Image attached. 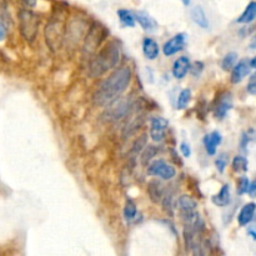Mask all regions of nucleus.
<instances>
[{
  "mask_svg": "<svg viewBox=\"0 0 256 256\" xmlns=\"http://www.w3.org/2000/svg\"><path fill=\"white\" fill-rule=\"evenodd\" d=\"M131 80V70L129 66H121L114 71L99 85L94 94V103L96 105H106L128 89Z\"/></svg>",
  "mask_w": 256,
  "mask_h": 256,
  "instance_id": "f257e3e1",
  "label": "nucleus"
},
{
  "mask_svg": "<svg viewBox=\"0 0 256 256\" xmlns=\"http://www.w3.org/2000/svg\"><path fill=\"white\" fill-rule=\"evenodd\" d=\"M119 61H120V49L116 44H109L91 60L89 65V74L91 78H96L108 71L109 69L118 65Z\"/></svg>",
  "mask_w": 256,
  "mask_h": 256,
  "instance_id": "f03ea898",
  "label": "nucleus"
},
{
  "mask_svg": "<svg viewBox=\"0 0 256 256\" xmlns=\"http://www.w3.org/2000/svg\"><path fill=\"white\" fill-rule=\"evenodd\" d=\"M39 24L40 19L35 13L30 10L19 11V29L23 38L29 43H33L38 36Z\"/></svg>",
  "mask_w": 256,
  "mask_h": 256,
  "instance_id": "7ed1b4c3",
  "label": "nucleus"
},
{
  "mask_svg": "<svg viewBox=\"0 0 256 256\" xmlns=\"http://www.w3.org/2000/svg\"><path fill=\"white\" fill-rule=\"evenodd\" d=\"M129 109H130V100L124 96H118L113 101H110L104 113V118L108 121H116L124 118L129 113Z\"/></svg>",
  "mask_w": 256,
  "mask_h": 256,
  "instance_id": "20e7f679",
  "label": "nucleus"
},
{
  "mask_svg": "<svg viewBox=\"0 0 256 256\" xmlns=\"http://www.w3.org/2000/svg\"><path fill=\"white\" fill-rule=\"evenodd\" d=\"M148 174L159 176L163 180H170L176 175V170L171 164L166 163L163 159H158V160H154L153 163L149 164Z\"/></svg>",
  "mask_w": 256,
  "mask_h": 256,
  "instance_id": "39448f33",
  "label": "nucleus"
},
{
  "mask_svg": "<svg viewBox=\"0 0 256 256\" xmlns=\"http://www.w3.org/2000/svg\"><path fill=\"white\" fill-rule=\"evenodd\" d=\"M169 126V121L163 116H155L151 119L150 123V138L151 140L159 143L165 138L166 129Z\"/></svg>",
  "mask_w": 256,
  "mask_h": 256,
  "instance_id": "423d86ee",
  "label": "nucleus"
},
{
  "mask_svg": "<svg viewBox=\"0 0 256 256\" xmlns=\"http://www.w3.org/2000/svg\"><path fill=\"white\" fill-rule=\"evenodd\" d=\"M186 41V35L184 33L176 34L175 36H173L171 39H169L163 46V51L166 56H171L174 54L179 53L180 50H183L184 45H185Z\"/></svg>",
  "mask_w": 256,
  "mask_h": 256,
  "instance_id": "0eeeda50",
  "label": "nucleus"
},
{
  "mask_svg": "<svg viewBox=\"0 0 256 256\" xmlns=\"http://www.w3.org/2000/svg\"><path fill=\"white\" fill-rule=\"evenodd\" d=\"M250 61L248 59H241L239 63L235 64V66L231 70V83L239 84L249 75L250 73Z\"/></svg>",
  "mask_w": 256,
  "mask_h": 256,
  "instance_id": "6e6552de",
  "label": "nucleus"
},
{
  "mask_svg": "<svg viewBox=\"0 0 256 256\" xmlns=\"http://www.w3.org/2000/svg\"><path fill=\"white\" fill-rule=\"evenodd\" d=\"M233 108V99L230 93H225L219 98L218 104L215 106V116L218 119H224L228 114V111Z\"/></svg>",
  "mask_w": 256,
  "mask_h": 256,
  "instance_id": "1a4fd4ad",
  "label": "nucleus"
},
{
  "mask_svg": "<svg viewBox=\"0 0 256 256\" xmlns=\"http://www.w3.org/2000/svg\"><path fill=\"white\" fill-rule=\"evenodd\" d=\"M204 146H205V150L209 155H215L216 149L220 145L221 141H223V136L219 131H211L210 134L205 135L204 138Z\"/></svg>",
  "mask_w": 256,
  "mask_h": 256,
  "instance_id": "9d476101",
  "label": "nucleus"
},
{
  "mask_svg": "<svg viewBox=\"0 0 256 256\" xmlns=\"http://www.w3.org/2000/svg\"><path fill=\"white\" fill-rule=\"evenodd\" d=\"M256 211V204L255 203H248L241 208L240 213L238 215V223L240 226H246L253 221L254 216H255Z\"/></svg>",
  "mask_w": 256,
  "mask_h": 256,
  "instance_id": "9b49d317",
  "label": "nucleus"
},
{
  "mask_svg": "<svg viewBox=\"0 0 256 256\" xmlns=\"http://www.w3.org/2000/svg\"><path fill=\"white\" fill-rule=\"evenodd\" d=\"M191 64L188 56H180L175 60L173 65V75L175 79H183L190 70Z\"/></svg>",
  "mask_w": 256,
  "mask_h": 256,
  "instance_id": "f8f14e48",
  "label": "nucleus"
},
{
  "mask_svg": "<svg viewBox=\"0 0 256 256\" xmlns=\"http://www.w3.org/2000/svg\"><path fill=\"white\" fill-rule=\"evenodd\" d=\"M135 18H136V21L140 24L141 28H143L145 31H148V33H154V31L158 29V24H156V21L154 20L151 16H149L148 14L144 13V11H139V13H136Z\"/></svg>",
  "mask_w": 256,
  "mask_h": 256,
  "instance_id": "ddd939ff",
  "label": "nucleus"
},
{
  "mask_svg": "<svg viewBox=\"0 0 256 256\" xmlns=\"http://www.w3.org/2000/svg\"><path fill=\"white\" fill-rule=\"evenodd\" d=\"M231 200V194H230V186L228 184L223 185V188L220 189L216 195L213 196V203L215 204L216 206H220V208H225L230 204Z\"/></svg>",
  "mask_w": 256,
  "mask_h": 256,
  "instance_id": "4468645a",
  "label": "nucleus"
},
{
  "mask_svg": "<svg viewBox=\"0 0 256 256\" xmlns=\"http://www.w3.org/2000/svg\"><path fill=\"white\" fill-rule=\"evenodd\" d=\"M143 51L144 55L149 59V60H154L159 56V45L154 39L151 38H145L143 41Z\"/></svg>",
  "mask_w": 256,
  "mask_h": 256,
  "instance_id": "2eb2a0df",
  "label": "nucleus"
},
{
  "mask_svg": "<svg viewBox=\"0 0 256 256\" xmlns=\"http://www.w3.org/2000/svg\"><path fill=\"white\" fill-rule=\"evenodd\" d=\"M178 206H179V210H180V214L181 215H184V214H189V213H193V211H196L198 203H196L191 196L181 195L178 200Z\"/></svg>",
  "mask_w": 256,
  "mask_h": 256,
  "instance_id": "dca6fc26",
  "label": "nucleus"
},
{
  "mask_svg": "<svg viewBox=\"0 0 256 256\" xmlns=\"http://www.w3.org/2000/svg\"><path fill=\"white\" fill-rule=\"evenodd\" d=\"M191 19H193L194 23H195L196 25L200 26V28L203 29L209 28L208 16H206L205 11H204V9L201 8L200 5H196L191 9Z\"/></svg>",
  "mask_w": 256,
  "mask_h": 256,
  "instance_id": "f3484780",
  "label": "nucleus"
},
{
  "mask_svg": "<svg viewBox=\"0 0 256 256\" xmlns=\"http://www.w3.org/2000/svg\"><path fill=\"white\" fill-rule=\"evenodd\" d=\"M256 19V1H251L248 4L245 10L243 11L240 16L238 18V23L240 24H249Z\"/></svg>",
  "mask_w": 256,
  "mask_h": 256,
  "instance_id": "a211bd4d",
  "label": "nucleus"
},
{
  "mask_svg": "<svg viewBox=\"0 0 256 256\" xmlns=\"http://www.w3.org/2000/svg\"><path fill=\"white\" fill-rule=\"evenodd\" d=\"M118 16L121 25L125 26V28H134L135 26L136 18L133 11L126 10V9H120V10H118Z\"/></svg>",
  "mask_w": 256,
  "mask_h": 256,
  "instance_id": "6ab92c4d",
  "label": "nucleus"
},
{
  "mask_svg": "<svg viewBox=\"0 0 256 256\" xmlns=\"http://www.w3.org/2000/svg\"><path fill=\"white\" fill-rule=\"evenodd\" d=\"M148 191L151 200H153L154 203H159V200H160L161 196H163V188H161V184L156 180L150 181V183H149Z\"/></svg>",
  "mask_w": 256,
  "mask_h": 256,
  "instance_id": "aec40b11",
  "label": "nucleus"
},
{
  "mask_svg": "<svg viewBox=\"0 0 256 256\" xmlns=\"http://www.w3.org/2000/svg\"><path fill=\"white\" fill-rule=\"evenodd\" d=\"M233 170L236 171V173H245V171H248V159L245 158V156L243 155H238L234 158L233 160Z\"/></svg>",
  "mask_w": 256,
  "mask_h": 256,
  "instance_id": "412c9836",
  "label": "nucleus"
},
{
  "mask_svg": "<svg viewBox=\"0 0 256 256\" xmlns=\"http://www.w3.org/2000/svg\"><path fill=\"white\" fill-rule=\"evenodd\" d=\"M136 215H138V209H136L135 203L133 200H128L124 208V218L128 223H130L136 218Z\"/></svg>",
  "mask_w": 256,
  "mask_h": 256,
  "instance_id": "4be33fe9",
  "label": "nucleus"
},
{
  "mask_svg": "<svg viewBox=\"0 0 256 256\" xmlns=\"http://www.w3.org/2000/svg\"><path fill=\"white\" fill-rule=\"evenodd\" d=\"M191 100V90L190 89H184L181 90V93L179 94L178 101H176V108L178 109H185L189 105Z\"/></svg>",
  "mask_w": 256,
  "mask_h": 256,
  "instance_id": "5701e85b",
  "label": "nucleus"
},
{
  "mask_svg": "<svg viewBox=\"0 0 256 256\" xmlns=\"http://www.w3.org/2000/svg\"><path fill=\"white\" fill-rule=\"evenodd\" d=\"M236 61H238V54L234 53V51H231V53L226 54V55L224 56L223 61H221V66H223V69L225 71L233 70V68L235 66Z\"/></svg>",
  "mask_w": 256,
  "mask_h": 256,
  "instance_id": "b1692460",
  "label": "nucleus"
},
{
  "mask_svg": "<svg viewBox=\"0 0 256 256\" xmlns=\"http://www.w3.org/2000/svg\"><path fill=\"white\" fill-rule=\"evenodd\" d=\"M156 154V149L154 148L153 145H148V148L145 149V151L143 153V155H141V164H143L144 166H149V161L151 160V159L155 156Z\"/></svg>",
  "mask_w": 256,
  "mask_h": 256,
  "instance_id": "393cba45",
  "label": "nucleus"
},
{
  "mask_svg": "<svg viewBox=\"0 0 256 256\" xmlns=\"http://www.w3.org/2000/svg\"><path fill=\"white\" fill-rule=\"evenodd\" d=\"M255 136H256V133L255 130H253V129L246 131V133H244L243 136H241V149H246V146H248L249 144L255 139Z\"/></svg>",
  "mask_w": 256,
  "mask_h": 256,
  "instance_id": "a878e982",
  "label": "nucleus"
},
{
  "mask_svg": "<svg viewBox=\"0 0 256 256\" xmlns=\"http://www.w3.org/2000/svg\"><path fill=\"white\" fill-rule=\"evenodd\" d=\"M249 185H250V181L246 176H241L238 180V194L239 195H244V194L248 193Z\"/></svg>",
  "mask_w": 256,
  "mask_h": 256,
  "instance_id": "bb28decb",
  "label": "nucleus"
},
{
  "mask_svg": "<svg viewBox=\"0 0 256 256\" xmlns=\"http://www.w3.org/2000/svg\"><path fill=\"white\" fill-rule=\"evenodd\" d=\"M226 165H228V155H226L225 153H223L220 154V155L218 156V159L215 160V166L219 170V173H224Z\"/></svg>",
  "mask_w": 256,
  "mask_h": 256,
  "instance_id": "cd10ccee",
  "label": "nucleus"
},
{
  "mask_svg": "<svg viewBox=\"0 0 256 256\" xmlns=\"http://www.w3.org/2000/svg\"><path fill=\"white\" fill-rule=\"evenodd\" d=\"M246 90H248V93L251 94V95H256V71L254 74H251V76L249 78Z\"/></svg>",
  "mask_w": 256,
  "mask_h": 256,
  "instance_id": "c85d7f7f",
  "label": "nucleus"
},
{
  "mask_svg": "<svg viewBox=\"0 0 256 256\" xmlns=\"http://www.w3.org/2000/svg\"><path fill=\"white\" fill-rule=\"evenodd\" d=\"M190 69H191V71H193L194 76H199V75H200L201 71H203L204 64L201 63V61H196V63L194 64V65L191 66Z\"/></svg>",
  "mask_w": 256,
  "mask_h": 256,
  "instance_id": "c756f323",
  "label": "nucleus"
},
{
  "mask_svg": "<svg viewBox=\"0 0 256 256\" xmlns=\"http://www.w3.org/2000/svg\"><path fill=\"white\" fill-rule=\"evenodd\" d=\"M180 151L185 158H189L191 155V148L188 143H181L180 144Z\"/></svg>",
  "mask_w": 256,
  "mask_h": 256,
  "instance_id": "7c9ffc66",
  "label": "nucleus"
},
{
  "mask_svg": "<svg viewBox=\"0 0 256 256\" xmlns=\"http://www.w3.org/2000/svg\"><path fill=\"white\" fill-rule=\"evenodd\" d=\"M248 194L251 196V198H256V179L251 181L250 185H249Z\"/></svg>",
  "mask_w": 256,
  "mask_h": 256,
  "instance_id": "2f4dec72",
  "label": "nucleus"
},
{
  "mask_svg": "<svg viewBox=\"0 0 256 256\" xmlns=\"http://www.w3.org/2000/svg\"><path fill=\"white\" fill-rule=\"evenodd\" d=\"M6 36V28H5V24L3 21H0V43L5 39Z\"/></svg>",
  "mask_w": 256,
  "mask_h": 256,
  "instance_id": "473e14b6",
  "label": "nucleus"
},
{
  "mask_svg": "<svg viewBox=\"0 0 256 256\" xmlns=\"http://www.w3.org/2000/svg\"><path fill=\"white\" fill-rule=\"evenodd\" d=\"M23 3L25 6L33 8V6L36 5V0H23Z\"/></svg>",
  "mask_w": 256,
  "mask_h": 256,
  "instance_id": "72a5a7b5",
  "label": "nucleus"
},
{
  "mask_svg": "<svg viewBox=\"0 0 256 256\" xmlns=\"http://www.w3.org/2000/svg\"><path fill=\"white\" fill-rule=\"evenodd\" d=\"M250 65H251V68H253V69H256V56H254V58L251 59V60H250Z\"/></svg>",
  "mask_w": 256,
  "mask_h": 256,
  "instance_id": "f704fd0d",
  "label": "nucleus"
},
{
  "mask_svg": "<svg viewBox=\"0 0 256 256\" xmlns=\"http://www.w3.org/2000/svg\"><path fill=\"white\" fill-rule=\"evenodd\" d=\"M249 235H251V236H253V238L255 239V240H256V231L250 230V231H249Z\"/></svg>",
  "mask_w": 256,
  "mask_h": 256,
  "instance_id": "c9c22d12",
  "label": "nucleus"
},
{
  "mask_svg": "<svg viewBox=\"0 0 256 256\" xmlns=\"http://www.w3.org/2000/svg\"><path fill=\"white\" fill-rule=\"evenodd\" d=\"M181 1H183V4L185 6H189L190 5V0H181Z\"/></svg>",
  "mask_w": 256,
  "mask_h": 256,
  "instance_id": "e433bc0d",
  "label": "nucleus"
}]
</instances>
